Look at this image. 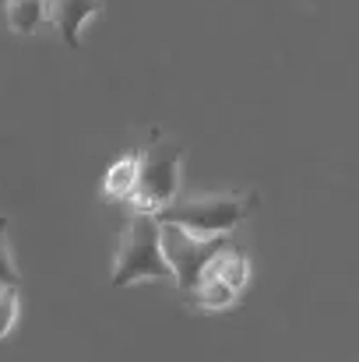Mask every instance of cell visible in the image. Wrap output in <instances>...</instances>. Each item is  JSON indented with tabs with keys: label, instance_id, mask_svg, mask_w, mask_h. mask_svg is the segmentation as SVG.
<instances>
[{
	"label": "cell",
	"instance_id": "obj_9",
	"mask_svg": "<svg viewBox=\"0 0 359 362\" xmlns=\"http://www.w3.org/2000/svg\"><path fill=\"white\" fill-rule=\"evenodd\" d=\"M18 320V288H0V338L11 334Z\"/></svg>",
	"mask_w": 359,
	"mask_h": 362
},
{
	"label": "cell",
	"instance_id": "obj_8",
	"mask_svg": "<svg viewBox=\"0 0 359 362\" xmlns=\"http://www.w3.org/2000/svg\"><path fill=\"white\" fill-rule=\"evenodd\" d=\"M134 176H137V155H127V158L113 162V169L106 173V194L110 197H130Z\"/></svg>",
	"mask_w": 359,
	"mask_h": 362
},
{
	"label": "cell",
	"instance_id": "obj_5",
	"mask_svg": "<svg viewBox=\"0 0 359 362\" xmlns=\"http://www.w3.org/2000/svg\"><path fill=\"white\" fill-rule=\"evenodd\" d=\"M103 7V0H46V18L53 21V28L60 32V39L74 49L81 39V28L89 18H96Z\"/></svg>",
	"mask_w": 359,
	"mask_h": 362
},
{
	"label": "cell",
	"instance_id": "obj_7",
	"mask_svg": "<svg viewBox=\"0 0 359 362\" xmlns=\"http://www.w3.org/2000/svg\"><path fill=\"white\" fill-rule=\"evenodd\" d=\"M190 303H198L201 310H226L237 303V292L222 281H201L190 288Z\"/></svg>",
	"mask_w": 359,
	"mask_h": 362
},
{
	"label": "cell",
	"instance_id": "obj_10",
	"mask_svg": "<svg viewBox=\"0 0 359 362\" xmlns=\"http://www.w3.org/2000/svg\"><path fill=\"white\" fill-rule=\"evenodd\" d=\"M21 285V274L11 260V250H7V236L0 233V288H18Z\"/></svg>",
	"mask_w": 359,
	"mask_h": 362
},
{
	"label": "cell",
	"instance_id": "obj_3",
	"mask_svg": "<svg viewBox=\"0 0 359 362\" xmlns=\"http://www.w3.org/2000/svg\"><path fill=\"white\" fill-rule=\"evenodd\" d=\"M180 190V148L169 141H159L137 155V176H134V208L144 215H155L166 208Z\"/></svg>",
	"mask_w": 359,
	"mask_h": 362
},
{
	"label": "cell",
	"instance_id": "obj_11",
	"mask_svg": "<svg viewBox=\"0 0 359 362\" xmlns=\"http://www.w3.org/2000/svg\"><path fill=\"white\" fill-rule=\"evenodd\" d=\"M4 229H7V218H4V215H0V233H4Z\"/></svg>",
	"mask_w": 359,
	"mask_h": 362
},
{
	"label": "cell",
	"instance_id": "obj_4",
	"mask_svg": "<svg viewBox=\"0 0 359 362\" xmlns=\"http://www.w3.org/2000/svg\"><path fill=\"white\" fill-rule=\"evenodd\" d=\"M159 246H162V257H166V267H169L173 281L190 292L201 281L208 260L222 246H229V236H222V240H198V236H190V233L176 229V226H159Z\"/></svg>",
	"mask_w": 359,
	"mask_h": 362
},
{
	"label": "cell",
	"instance_id": "obj_6",
	"mask_svg": "<svg viewBox=\"0 0 359 362\" xmlns=\"http://www.w3.org/2000/svg\"><path fill=\"white\" fill-rule=\"evenodd\" d=\"M4 14H7L11 32L28 35V32H35L46 21V0H7L4 4Z\"/></svg>",
	"mask_w": 359,
	"mask_h": 362
},
{
	"label": "cell",
	"instance_id": "obj_1",
	"mask_svg": "<svg viewBox=\"0 0 359 362\" xmlns=\"http://www.w3.org/2000/svg\"><path fill=\"white\" fill-rule=\"evenodd\" d=\"M246 215H250V197L243 194H198V197H173L166 208L155 211V222L176 226L198 240H222L233 236V229Z\"/></svg>",
	"mask_w": 359,
	"mask_h": 362
},
{
	"label": "cell",
	"instance_id": "obj_2",
	"mask_svg": "<svg viewBox=\"0 0 359 362\" xmlns=\"http://www.w3.org/2000/svg\"><path fill=\"white\" fill-rule=\"evenodd\" d=\"M148 278L169 281L173 274H169L166 257H162V246H159V222H155V215L137 211V215L123 226V233H120L110 285H113V288H123V285L148 281Z\"/></svg>",
	"mask_w": 359,
	"mask_h": 362
}]
</instances>
